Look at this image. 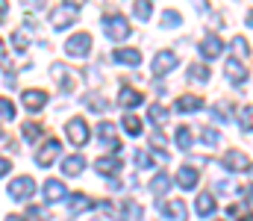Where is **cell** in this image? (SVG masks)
Returning a JSON list of instances; mask_svg holds the SVG:
<instances>
[{"label": "cell", "mask_w": 253, "mask_h": 221, "mask_svg": "<svg viewBox=\"0 0 253 221\" xmlns=\"http://www.w3.org/2000/svg\"><path fill=\"white\" fill-rule=\"evenodd\" d=\"M100 24H103V33L112 42H124L129 36V24H126L124 15H106V18H100Z\"/></svg>", "instance_id": "obj_1"}, {"label": "cell", "mask_w": 253, "mask_h": 221, "mask_svg": "<svg viewBox=\"0 0 253 221\" xmlns=\"http://www.w3.org/2000/svg\"><path fill=\"white\" fill-rule=\"evenodd\" d=\"M88 50H91V36H88V33H77V36H71V39L65 42V53H68V56L83 59V56H88Z\"/></svg>", "instance_id": "obj_2"}, {"label": "cell", "mask_w": 253, "mask_h": 221, "mask_svg": "<svg viewBox=\"0 0 253 221\" xmlns=\"http://www.w3.org/2000/svg\"><path fill=\"white\" fill-rule=\"evenodd\" d=\"M62 153V142L59 139H47L44 145L39 147V153H36V162L42 165V168H50L53 162H56V156Z\"/></svg>", "instance_id": "obj_3"}, {"label": "cell", "mask_w": 253, "mask_h": 221, "mask_svg": "<svg viewBox=\"0 0 253 221\" xmlns=\"http://www.w3.org/2000/svg\"><path fill=\"white\" fill-rule=\"evenodd\" d=\"M33 192H36V180L33 177H18V180L9 183V198L12 201H27V198H33Z\"/></svg>", "instance_id": "obj_4"}, {"label": "cell", "mask_w": 253, "mask_h": 221, "mask_svg": "<svg viewBox=\"0 0 253 221\" xmlns=\"http://www.w3.org/2000/svg\"><path fill=\"white\" fill-rule=\"evenodd\" d=\"M174 65H177V53H174V50H159V53L153 56L150 74H153V77H165Z\"/></svg>", "instance_id": "obj_5"}, {"label": "cell", "mask_w": 253, "mask_h": 221, "mask_svg": "<svg viewBox=\"0 0 253 221\" xmlns=\"http://www.w3.org/2000/svg\"><path fill=\"white\" fill-rule=\"evenodd\" d=\"M65 130H68V139L74 142V145H85L88 142V124L83 121V118H71L68 124H65Z\"/></svg>", "instance_id": "obj_6"}, {"label": "cell", "mask_w": 253, "mask_h": 221, "mask_svg": "<svg viewBox=\"0 0 253 221\" xmlns=\"http://www.w3.org/2000/svg\"><path fill=\"white\" fill-rule=\"evenodd\" d=\"M77 21V6H59V9H53V15H50V24L56 27V30H65V27H71Z\"/></svg>", "instance_id": "obj_7"}, {"label": "cell", "mask_w": 253, "mask_h": 221, "mask_svg": "<svg viewBox=\"0 0 253 221\" xmlns=\"http://www.w3.org/2000/svg\"><path fill=\"white\" fill-rule=\"evenodd\" d=\"M159 213H162L168 221H186V219H189V213H186V204H183V201H162V204H159Z\"/></svg>", "instance_id": "obj_8"}, {"label": "cell", "mask_w": 253, "mask_h": 221, "mask_svg": "<svg viewBox=\"0 0 253 221\" xmlns=\"http://www.w3.org/2000/svg\"><path fill=\"white\" fill-rule=\"evenodd\" d=\"M224 71H227V80H230L233 86H242V83L248 80V65H242V59H236V56L227 59Z\"/></svg>", "instance_id": "obj_9"}, {"label": "cell", "mask_w": 253, "mask_h": 221, "mask_svg": "<svg viewBox=\"0 0 253 221\" xmlns=\"http://www.w3.org/2000/svg\"><path fill=\"white\" fill-rule=\"evenodd\" d=\"M221 165H224L227 171H248V168H251V162H248V156H245L242 150H227L224 159H221Z\"/></svg>", "instance_id": "obj_10"}, {"label": "cell", "mask_w": 253, "mask_h": 221, "mask_svg": "<svg viewBox=\"0 0 253 221\" xmlns=\"http://www.w3.org/2000/svg\"><path fill=\"white\" fill-rule=\"evenodd\" d=\"M97 136H100V145L109 147V150H118V147H121V139H118V133H115V124H109V121H100Z\"/></svg>", "instance_id": "obj_11"}, {"label": "cell", "mask_w": 253, "mask_h": 221, "mask_svg": "<svg viewBox=\"0 0 253 221\" xmlns=\"http://www.w3.org/2000/svg\"><path fill=\"white\" fill-rule=\"evenodd\" d=\"M197 50H200V56H203V59H215V56H221L224 42H221L218 36H206V39L197 44Z\"/></svg>", "instance_id": "obj_12"}, {"label": "cell", "mask_w": 253, "mask_h": 221, "mask_svg": "<svg viewBox=\"0 0 253 221\" xmlns=\"http://www.w3.org/2000/svg\"><path fill=\"white\" fill-rule=\"evenodd\" d=\"M174 109H177L180 115H189V112L203 109V100H200L197 94H183V97H177V100H174Z\"/></svg>", "instance_id": "obj_13"}, {"label": "cell", "mask_w": 253, "mask_h": 221, "mask_svg": "<svg viewBox=\"0 0 253 221\" xmlns=\"http://www.w3.org/2000/svg\"><path fill=\"white\" fill-rule=\"evenodd\" d=\"M44 103H47V91H42V88H33V91L27 88V91H24V106H27L30 112H39Z\"/></svg>", "instance_id": "obj_14"}, {"label": "cell", "mask_w": 253, "mask_h": 221, "mask_svg": "<svg viewBox=\"0 0 253 221\" xmlns=\"http://www.w3.org/2000/svg\"><path fill=\"white\" fill-rule=\"evenodd\" d=\"M65 195H68L65 183H59V180H47V183H44V198H47V204H59Z\"/></svg>", "instance_id": "obj_15"}, {"label": "cell", "mask_w": 253, "mask_h": 221, "mask_svg": "<svg viewBox=\"0 0 253 221\" xmlns=\"http://www.w3.org/2000/svg\"><path fill=\"white\" fill-rule=\"evenodd\" d=\"M121 165H124V162L115 159V156H100V159L94 162V168H97L100 174H106V177H115V174L121 171Z\"/></svg>", "instance_id": "obj_16"}, {"label": "cell", "mask_w": 253, "mask_h": 221, "mask_svg": "<svg viewBox=\"0 0 253 221\" xmlns=\"http://www.w3.org/2000/svg\"><path fill=\"white\" fill-rule=\"evenodd\" d=\"M112 59L121 62V65H138V62H141V53H138L135 47H118V50L112 53Z\"/></svg>", "instance_id": "obj_17"}, {"label": "cell", "mask_w": 253, "mask_h": 221, "mask_svg": "<svg viewBox=\"0 0 253 221\" xmlns=\"http://www.w3.org/2000/svg\"><path fill=\"white\" fill-rule=\"evenodd\" d=\"M141 100H144V94H141V91H135V88H121V94H118V103H121L124 109L138 106Z\"/></svg>", "instance_id": "obj_18"}, {"label": "cell", "mask_w": 253, "mask_h": 221, "mask_svg": "<svg viewBox=\"0 0 253 221\" xmlns=\"http://www.w3.org/2000/svg\"><path fill=\"white\" fill-rule=\"evenodd\" d=\"M177 183H180L183 189H194V186H197V168L183 165V168L177 171Z\"/></svg>", "instance_id": "obj_19"}, {"label": "cell", "mask_w": 253, "mask_h": 221, "mask_svg": "<svg viewBox=\"0 0 253 221\" xmlns=\"http://www.w3.org/2000/svg\"><path fill=\"white\" fill-rule=\"evenodd\" d=\"M83 168H85V159H83V156H65L62 159V171L68 174V177L83 174Z\"/></svg>", "instance_id": "obj_20"}, {"label": "cell", "mask_w": 253, "mask_h": 221, "mask_svg": "<svg viewBox=\"0 0 253 221\" xmlns=\"http://www.w3.org/2000/svg\"><path fill=\"white\" fill-rule=\"evenodd\" d=\"M83 103L88 106V109H94V112H106V97L103 94H97V91H88V94H83Z\"/></svg>", "instance_id": "obj_21"}, {"label": "cell", "mask_w": 253, "mask_h": 221, "mask_svg": "<svg viewBox=\"0 0 253 221\" xmlns=\"http://www.w3.org/2000/svg\"><path fill=\"white\" fill-rule=\"evenodd\" d=\"M197 216H212L215 213V195H209V192H203V195H197Z\"/></svg>", "instance_id": "obj_22"}, {"label": "cell", "mask_w": 253, "mask_h": 221, "mask_svg": "<svg viewBox=\"0 0 253 221\" xmlns=\"http://www.w3.org/2000/svg\"><path fill=\"white\" fill-rule=\"evenodd\" d=\"M53 80H59V83H62L65 91H71V88H74V83H71V74H68V68H65L62 62H56V65H53Z\"/></svg>", "instance_id": "obj_23"}, {"label": "cell", "mask_w": 253, "mask_h": 221, "mask_svg": "<svg viewBox=\"0 0 253 221\" xmlns=\"http://www.w3.org/2000/svg\"><path fill=\"white\" fill-rule=\"evenodd\" d=\"M168 186H171V177H168V174H156L153 183H150V192H153V195H165Z\"/></svg>", "instance_id": "obj_24"}, {"label": "cell", "mask_w": 253, "mask_h": 221, "mask_svg": "<svg viewBox=\"0 0 253 221\" xmlns=\"http://www.w3.org/2000/svg\"><path fill=\"white\" fill-rule=\"evenodd\" d=\"M132 12H135V18H141V21H150V15H153V3H150V0H135Z\"/></svg>", "instance_id": "obj_25"}, {"label": "cell", "mask_w": 253, "mask_h": 221, "mask_svg": "<svg viewBox=\"0 0 253 221\" xmlns=\"http://www.w3.org/2000/svg\"><path fill=\"white\" fill-rule=\"evenodd\" d=\"M174 142H177V147H180V150H189V147H191V130H189V127H177Z\"/></svg>", "instance_id": "obj_26"}, {"label": "cell", "mask_w": 253, "mask_h": 221, "mask_svg": "<svg viewBox=\"0 0 253 221\" xmlns=\"http://www.w3.org/2000/svg\"><path fill=\"white\" fill-rule=\"evenodd\" d=\"M21 130H24V139L27 142H39L42 139V124H36V121H27Z\"/></svg>", "instance_id": "obj_27"}, {"label": "cell", "mask_w": 253, "mask_h": 221, "mask_svg": "<svg viewBox=\"0 0 253 221\" xmlns=\"http://www.w3.org/2000/svg\"><path fill=\"white\" fill-rule=\"evenodd\" d=\"M121 124H124V130L129 133V136H138V133H141V121H138V118H135L132 112H126V115H124V121H121Z\"/></svg>", "instance_id": "obj_28"}, {"label": "cell", "mask_w": 253, "mask_h": 221, "mask_svg": "<svg viewBox=\"0 0 253 221\" xmlns=\"http://www.w3.org/2000/svg\"><path fill=\"white\" fill-rule=\"evenodd\" d=\"M71 210H74V213L91 210V198H88V195H71Z\"/></svg>", "instance_id": "obj_29"}, {"label": "cell", "mask_w": 253, "mask_h": 221, "mask_svg": "<svg viewBox=\"0 0 253 221\" xmlns=\"http://www.w3.org/2000/svg\"><path fill=\"white\" fill-rule=\"evenodd\" d=\"M189 80L191 83H206V80H209V68H206V65H191Z\"/></svg>", "instance_id": "obj_30"}, {"label": "cell", "mask_w": 253, "mask_h": 221, "mask_svg": "<svg viewBox=\"0 0 253 221\" xmlns=\"http://www.w3.org/2000/svg\"><path fill=\"white\" fill-rule=\"evenodd\" d=\"M227 213H230L233 219H239V221H253V213L248 210V207H239V204H233V207H227Z\"/></svg>", "instance_id": "obj_31"}, {"label": "cell", "mask_w": 253, "mask_h": 221, "mask_svg": "<svg viewBox=\"0 0 253 221\" xmlns=\"http://www.w3.org/2000/svg\"><path fill=\"white\" fill-rule=\"evenodd\" d=\"M0 118H15V103L9 100V97H0Z\"/></svg>", "instance_id": "obj_32"}, {"label": "cell", "mask_w": 253, "mask_h": 221, "mask_svg": "<svg viewBox=\"0 0 253 221\" xmlns=\"http://www.w3.org/2000/svg\"><path fill=\"white\" fill-rule=\"evenodd\" d=\"M239 124H242V130H253V106H245V109H242Z\"/></svg>", "instance_id": "obj_33"}, {"label": "cell", "mask_w": 253, "mask_h": 221, "mask_svg": "<svg viewBox=\"0 0 253 221\" xmlns=\"http://www.w3.org/2000/svg\"><path fill=\"white\" fill-rule=\"evenodd\" d=\"M233 50H236V59H248V53H251V47H248V42L245 39H233Z\"/></svg>", "instance_id": "obj_34"}, {"label": "cell", "mask_w": 253, "mask_h": 221, "mask_svg": "<svg viewBox=\"0 0 253 221\" xmlns=\"http://www.w3.org/2000/svg\"><path fill=\"white\" fill-rule=\"evenodd\" d=\"M150 118H153V121H156L159 127H162V124L168 121V115H165V109H162L159 103H156V106H150Z\"/></svg>", "instance_id": "obj_35"}, {"label": "cell", "mask_w": 253, "mask_h": 221, "mask_svg": "<svg viewBox=\"0 0 253 221\" xmlns=\"http://www.w3.org/2000/svg\"><path fill=\"white\" fill-rule=\"evenodd\" d=\"M212 118L221 121V124H227V121H230V115H227V103H218V106L212 109Z\"/></svg>", "instance_id": "obj_36"}, {"label": "cell", "mask_w": 253, "mask_h": 221, "mask_svg": "<svg viewBox=\"0 0 253 221\" xmlns=\"http://www.w3.org/2000/svg\"><path fill=\"white\" fill-rule=\"evenodd\" d=\"M177 24H180V12H171V9H168V12L162 15V27H177Z\"/></svg>", "instance_id": "obj_37"}, {"label": "cell", "mask_w": 253, "mask_h": 221, "mask_svg": "<svg viewBox=\"0 0 253 221\" xmlns=\"http://www.w3.org/2000/svg\"><path fill=\"white\" fill-rule=\"evenodd\" d=\"M200 139H203L206 145H218V133H215L212 127H203V130H200Z\"/></svg>", "instance_id": "obj_38"}, {"label": "cell", "mask_w": 253, "mask_h": 221, "mask_svg": "<svg viewBox=\"0 0 253 221\" xmlns=\"http://www.w3.org/2000/svg\"><path fill=\"white\" fill-rule=\"evenodd\" d=\"M12 42H15V47H18V50H24V47L30 44V42H27V30H18V33L12 36Z\"/></svg>", "instance_id": "obj_39"}, {"label": "cell", "mask_w": 253, "mask_h": 221, "mask_svg": "<svg viewBox=\"0 0 253 221\" xmlns=\"http://www.w3.org/2000/svg\"><path fill=\"white\" fill-rule=\"evenodd\" d=\"M147 156H150V153H147V150H135V165H138V168H144V165H147V162H150V159H147Z\"/></svg>", "instance_id": "obj_40"}, {"label": "cell", "mask_w": 253, "mask_h": 221, "mask_svg": "<svg viewBox=\"0 0 253 221\" xmlns=\"http://www.w3.org/2000/svg\"><path fill=\"white\" fill-rule=\"evenodd\" d=\"M9 168H12V162H9V159H3V156H0V177H3V174H9Z\"/></svg>", "instance_id": "obj_41"}, {"label": "cell", "mask_w": 253, "mask_h": 221, "mask_svg": "<svg viewBox=\"0 0 253 221\" xmlns=\"http://www.w3.org/2000/svg\"><path fill=\"white\" fill-rule=\"evenodd\" d=\"M6 12H9V0H0V24L6 21Z\"/></svg>", "instance_id": "obj_42"}, {"label": "cell", "mask_w": 253, "mask_h": 221, "mask_svg": "<svg viewBox=\"0 0 253 221\" xmlns=\"http://www.w3.org/2000/svg\"><path fill=\"white\" fill-rule=\"evenodd\" d=\"M24 6H33V9H39V6H44V0H21Z\"/></svg>", "instance_id": "obj_43"}, {"label": "cell", "mask_w": 253, "mask_h": 221, "mask_svg": "<svg viewBox=\"0 0 253 221\" xmlns=\"http://www.w3.org/2000/svg\"><path fill=\"white\" fill-rule=\"evenodd\" d=\"M6 221H27V219H24V216H9Z\"/></svg>", "instance_id": "obj_44"}, {"label": "cell", "mask_w": 253, "mask_h": 221, "mask_svg": "<svg viewBox=\"0 0 253 221\" xmlns=\"http://www.w3.org/2000/svg\"><path fill=\"white\" fill-rule=\"evenodd\" d=\"M248 24H251V27H253V9H251V12H248Z\"/></svg>", "instance_id": "obj_45"}, {"label": "cell", "mask_w": 253, "mask_h": 221, "mask_svg": "<svg viewBox=\"0 0 253 221\" xmlns=\"http://www.w3.org/2000/svg\"><path fill=\"white\" fill-rule=\"evenodd\" d=\"M77 3H83V0H68V6H77Z\"/></svg>", "instance_id": "obj_46"}, {"label": "cell", "mask_w": 253, "mask_h": 221, "mask_svg": "<svg viewBox=\"0 0 253 221\" xmlns=\"http://www.w3.org/2000/svg\"><path fill=\"white\" fill-rule=\"evenodd\" d=\"M0 56H3V42H0Z\"/></svg>", "instance_id": "obj_47"}, {"label": "cell", "mask_w": 253, "mask_h": 221, "mask_svg": "<svg viewBox=\"0 0 253 221\" xmlns=\"http://www.w3.org/2000/svg\"><path fill=\"white\" fill-rule=\"evenodd\" d=\"M248 171H251V174H253V165H251V168H248Z\"/></svg>", "instance_id": "obj_48"}]
</instances>
